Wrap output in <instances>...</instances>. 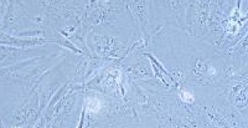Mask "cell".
<instances>
[{"label": "cell", "instance_id": "1", "mask_svg": "<svg viewBox=\"0 0 248 128\" xmlns=\"http://www.w3.org/2000/svg\"><path fill=\"white\" fill-rule=\"evenodd\" d=\"M127 4L132 10L134 17L139 21L144 36L149 37L150 3L149 1H128Z\"/></svg>", "mask_w": 248, "mask_h": 128}, {"label": "cell", "instance_id": "2", "mask_svg": "<svg viewBox=\"0 0 248 128\" xmlns=\"http://www.w3.org/2000/svg\"><path fill=\"white\" fill-rule=\"evenodd\" d=\"M165 6L169 8L175 14L179 25H185V9H184V1H165Z\"/></svg>", "mask_w": 248, "mask_h": 128}]
</instances>
